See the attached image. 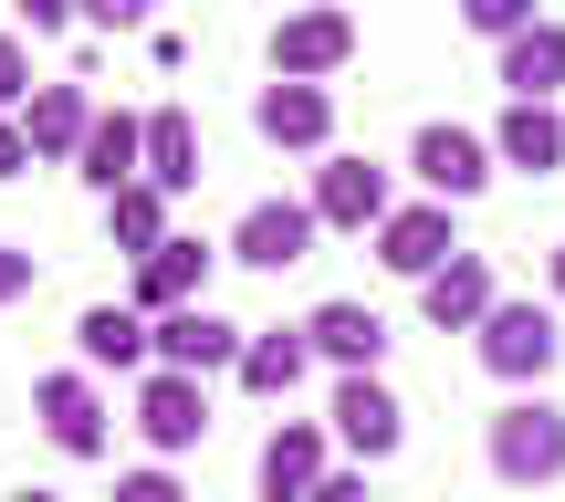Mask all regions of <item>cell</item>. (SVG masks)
Here are the masks:
<instances>
[{
	"label": "cell",
	"instance_id": "obj_1",
	"mask_svg": "<svg viewBox=\"0 0 565 502\" xmlns=\"http://www.w3.org/2000/svg\"><path fill=\"white\" fill-rule=\"evenodd\" d=\"M482 450H492V471H503L513 492L565 482V408H555V398H513V408H492Z\"/></svg>",
	"mask_w": 565,
	"mask_h": 502
},
{
	"label": "cell",
	"instance_id": "obj_2",
	"mask_svg": "<svg viewBox=\"0 0 565 502\" xmlns=\"http://www.w3.org/2000/svg\"><path fill=\"white\" fill-rule=\"evenodd\" d=\"M345 53H356V21L335 0H303V11L273 21V84H324Z\"/></svg>",
	"mask_w": 565,
	"mask_h": 502
},
{
	"label": "cell",
	"instance_id": "obj_3",
	"mask_svg": "<svg viewBox=\"0 0 565 502\" xmlns=\"http://www.w3.org/2000/svg\"><path fill=\"white\" fill-rule=\"evenodd\" d=\"M32 419H42V440H53L63 461H105V440H116V429H105V387L84 377V366H63V377L32 387Z\"/></svg>",
	"mask_w": 565,
	"mask_h": 502
},
{
	"label": "cell",
	"instance_id": "obj_4",
	"mask_svg": "<svg viewBox=\"0 0 565 502\" xmlns=\"http://www.w3.org/2000/svg\"><path fill=\"white\" fill-rule=\"evenodd\" d=\"M471 345H482V366H492V377H513V387H534V377L565 356V335H555V314H545V303H492Z\"/></svg>",
	"mask_w": 565,
	"mask_h": 502
},
{
	"label": "cell",
	"instance_id": "obj_5",
	"mask_svg": "<svg viewBox=\"0 0 565 502\" xmlns=\"http://www.w3.org/2000/svg\"><path fill=\"white\" fill-rule=\"evenodd\" d=\"M242 345H252V324H231V314H210V303H179V314H158V366H179V377H242Z\"/></svg>",
	"mask_w": 565,
	"mask_h": 502
},
{
	"label": "cell",
	"instance_id": "obj_6",
	"mask_svg": "<svg viewBox=\"0 0 565 502\" xmlns=\"http://www.w3.org/2000/svg\"><path fill=\"white\" fill-rule=\"evenodd\" d=\"M137 429L158 461H179V450L210 440V377H179V366H158V377L137 387Z\"/></svg>",
	"mask_w": 565,
	"mask_h": 502
},
{
	"label": "cell",
	"instance_id": "obj_7",
	"mask_svg": "<svg viewBox=\"0 0 565 502\" xmlns=\"http://www.w3.org/2000/svg\"><path fill=\"white\" fill-rule=\"evenodd\" d=\"M315 200H252L242 231H231V261H252V273H294L303 252H315Z\"/></svg>",
	"mask_w": 565,
	"mask_h": 502
},
{
	"label": "cell",
	"instance_id": "obj_8",
	"mask_svg": "<svg viewBox=\"0 0 565 502\" xmlns=\"http://www.w3.org/2000/svg\"><path fill=\"white\" fill-rule=\"evenodd\" d=\"M377 261L398 282H429L440 261H461V242H450V200H419V210H387L377 221Z\"/></svg>",
	"mask_w": 565,
	"mask_h": 502
},
{
	"label": "cell",
	"instance_id": "obj_9",
	"mask_svg": "<svg viewBox=\"0 0 565 502\" xmlns=\"http://www.w3.org/2000/svg\"><path fill=\"white\" fill-rule=\"evenodd\" d=\"M324 429H335V440L356 450V461H387V450L408 440V408L387 398L377 377H335V408H324Z\"/></svg>",
	"mask_w": 565,
	"mask_h": 502
},
{
	"label": "cell",
	"instance_id": "obj_10",
	"mask_svg": "<svg viewBox=\"0 0 565 502\" xmlns=\"http://www.w3.org/2000/svg\"><path fill=\"white\" fill-rule=\"evenodd\" d=\"M210 261H221L210 242H179V231H168V242L137 261V314L158 324V314H179V303H210Z\"/></svg>",
	"mask_w": 565,
	"mask_h": 502
},
{
	"label": "cell",
	"instance_id": "obj_11",
	"mask_svg": "<svg viewBox=\"0 0 565 502\" xmlns=\"http://www.w3.org/2000/svg\"><path fill=\"white\" fill-rule=\"evenodd\" d=\"M408 168H419V189H429V200H482V179H492V147L471 137V126H419Z\"/></svg>",
	"mask_w": 565,
	"mask_h": 502
},
{
	"label": "cell",
	"instance_id": "obj_12",
	"mask_svg": "<svg viewBox=\"0 0 565 502\" xmlns=\"http://www.w3.org/2000/svg\"><path fill=\"white\" fill-rule=\"evenodd\" d=\"M387 210H398L387 200V168H366V158H324L315 168V221L324 231H377Z\"/></svg>",
	"mask_w": 565,
	"mask_h": 502
},
{
	"label": "cell",
	"instance_id": "obj_13",
	"mask_svg": "<svg viewBox=\"0 0 565 502\" xmlns=\"http://www.w3.org/2000/svg\"><path fill=\"white\" fill-rule=\"evenodd\" d=\"M95 116H105V105L84 95L74 74H63V84H32V105H21V137H32V158H84Z\"/></svg>",
	"mask_w": 565,
	"mask_h": 502
},
{
	"label": "cell",
	"instance_id": "obj_14",
	"mask_svg": "<svg viewBox=\"0 0 565 502\" xmlns=\"http://www.w3.org/2000/svg\"><path fill=\"white\" fill-rule=\"evenodd\" d=\"M492 303H503V293H492V261H482V252L440 261V273L419 282V314L440 324V335H482V314H492Z\"/></svg>",
	"mask_w": 565,
	"mask_h": 502
},
{
	"label": "cell",
	"instance_id": "obj_15",
	"mask_svg": "<svg viewBox=\"0 0 565 502\" xmlns=\"http://www.w3.org/2000/svg\"><path fill=\"white\" fill-rule=\"evenodd\" d=\"M252 126H263L273 147H294V158H315V147L335 137V95H324V84H263V95H252Z\"/></svg>",
	"mask_w": 565,
	"mask_h": 502
},
{
	"label": "cell",
	"instance_id": "obj_16",
	"mask_svg": "<svg viewBox=\"0 0 565 502\" xmlns=\"http://www.w3.org/2000/svg\"><path fill=\"white\" fill-rule=\"evenodd\" d=\"M303 335H315V356L335 366V377H377V356H387V324L366 314V303H315Z\"/></svg>",
	"mask_w": 565,
	"mask_h": 502
},
{
	"label": "cell",
	"instance_id": "obj_17",
	"mask_svg": "<svg viewBox=\"0 0 565 502\" xmlns=\"http://www.w3.org/2000/svg\"><path fill=\"white\" fill-rule=\"evenodd\" d=\"M324 440H335L324 419H282L273 440H263V502H315V482H324Z\"/></svg>",
	"mask_w": 565,
	"mask_h": 502
},
{
	"label": "cell",
	"instance_id": "obj_18",
	"mask_svg": "<svg viewBox=\"0 0 565 502\" xmlns=\"http://www.w3.org/2000/svg\"><path fill=\"white\" fill-rule=\"evenodd\" d=\"M84 189H95V200H116V189H137L147 179V116H126V105H116V116H95V137H84Z\"/></svg>",
	"mask_w": 565,
	"mask_h": 502
},
{
	"label": "cell",
	"instance_id": "obj_19",
	"mask_svg": "<svg viewBox=\"0 0 565 502\" xmlns=\"http://www.w3.org/2000/svg\"><path fill=\"white\" fill-rule=\"evenodd\" d=\"M74 345H84V366H147L158 356V324L137 314V303H84V324H74Z\"/></svg>",
	"mask_w": 565,
	"mask_h": 502
},
{
	"label": "cell",
	"instance_id": "obj_20",
	"mask_svg": "<svg viewBox=\"0 0 565 502\" xmlns=\"http://www.w3.org/2000/svg\"><path fill=\"white\" fill-rule=\"evenodd\" d=\"M303 366H315V335H303V324H252V345H242V387L252 398H294Z\"/></svg>",
	"mask_w": 565,
	"mask_h": 502
},
{
	"label": "cell",
	"instance_id": "obj_21",
	"mask_svg": "<svg viewBox=\"0 0 565 502\" xmlns=\"http://www.w3.org/2000/svg\"><path fill=\"white\" fill-rule=\"evenodd\" d=\"M492 158L524 168V179H555V168H565V116H555V105H503V126H492Z\"/></svg>",
	"mask_w": 565,
	"mask_h": 502
},
{
	"label": "cell",
	"instance_id": "obj_22",
	"mask_svg": "<svg viewBox=\"0 0 565 502\" xmlns=\"http://www.w3.org/2000/svg\"><path fill=\"white\" fill-rule=\"evenodd\" d=\"M555 84H565V21L513 32V42H503V95H513V105H555Z\"/></svg>",
	"mask_w": 565,
	"mask_h": 502
},
{
	"label": "cell",
	"instance_id": "obj_23",
	"mask_svg": "<svg viewBox=\"0 0 565 502\" xmlns=\"http://www.w3.org/2000/svg\"><path fill=\"white\" fill-rule=\"evenodd\" d=\"M147 189H168V200H179V189H200V126H189L179 105H158V116H147Z\"/></svg>",
	"mask_w": 565,
	"mask_h": 502
},
{
	"label": "cell",
	"instance_id": "obj_24",
	"mask_svg": "<svg viewBox=\"0 0 565 502\" xmlns=\"http://www.w3.org/2000/svg\"><path fill=\"white\" fill-rule=\"evenodd\" d=\"M105 231H116V252H137V261H147V252L168 242V189H147V179H137V189H116V200H105Z\"/></svg>",
	"mask_w": 565,
	"mask_h": 502
},
{
	"label": "cell",
	"instance_id": "obj_25",
	"mask_svg": "<svg viewBox=\"0 0 565 502\" xmlns=\"http://www.w3.org/2000/svg\"><path fill=\"white\" fill-rule=\"evenodd\" d=\"M461 21L482 42H513V32H534V21H545V0H461Z\"/></svg>",
	"mask_w": 565,
	"mask_h": 502
},
{
	"label": "cell",
	"instance_id": "obj_26",
	"mask_svg": "<svg viewBox=\"0 0 565 502\" xmlns=\"http://www.w3.org/2000/svg\"><path fill=\"white\" fill-rule=\"evenodd\" d=\"M11 105H32V42L0 32V116H11Z\"/></svg>",
	"mask_w": 565,
	"mask_h": 502
},
{
	"label": "cell",
	"instance_id": "obj_27",
	"mask_svg": "<svg viewBox=\"0 0 565 502\" xmlns=\"http://www.w3.org/2000/svg\"><path fill=\"white\" fill-rule=\"evenodd\" d=\"M116 502H189V492H179V471H126Z\"/></svg>",
	"mask_w": 565,
	"mask_h": 502
},
{
	"label": "cell",
	"instance_id": "obj_28",
	"mask_svg": "<svg viewBox=\"0 0 565 502\" xmlns=\"http://www.w3.org/2000/svg\"><path fill=\"white\" fill-rule=\"evenodd\" d=\"M32 273H42L32 252H21V242H0V303H21V293H32Z\"/></svg>",
	"mask_w": 565,
	"mask_h": 502
},
{
	"label": "cell",
	"instance_id": "obj_29",
	"mask_svg": "<svg viewBox=\"0 0 565 502\" xmlns=\"http://www.w3.org/2000/svg\"><path fill=\"white\" fill-rule=\"evenodd\" d=\"M84 21H95V32H137L147 0H84Z\"/></svg>",
	"mask_w": 565,
	"mask_h": 502
},
{
	"label": "cell",
	"instance_id": "obj_30",
	"mask_svg": "<svg viewBox=\"0 0 565 502\" xmlns=\"http://www.w3.org/2000/svg\"><path fill=\"white\" fill-rule=\"evenodd\" d=\"M74 11H84V0H21V32H63Z\"/></svg>",
	"mask_w": 565,
	"mask_h": 502
},
{
	"label": "cell",
	"instance_id": "obj_31",
	"mask_svg": "<svg viewBox=\"0 0 565 502\" xmlns=\"http://www.w3.org/2000/svg\"><path fill=\"white\" fill-rule=\"evenodd\" d=\"M32 168V137H21V116H0V179H21Z\"/></svg>",
	"mask_w": 565,
	"mask_h": 502
},
{
	"label": "cell",
	"instance_id": "obj_32",
	"mask_svg": "<svg viewBox=\"0 0 565 502\" xmlns=\"http://www.w3.org/2000/svg\"><path fill=\"white\" fill-rule=\"evenodd\" d=\"M315 502H366V482H356V471H324V482H315Z\"/></svg>",
	"mask_w": 565,
	"mask_h": 502
},
{
	"label": "cell",
	"instance_id": "obj_33",
	"mask_svg": "<svg viewBox=\"0 0 565 502\" xmlns=\"http://www.w3.org/2000/svg\"><path fill=\"white\" fill-rule=\"evenodd\" d=\"M555 303H565V242H555Z\"/></svg>",
	"mask_w": 565,
	"mask_h": 502
},
{
	"label": "cell",
	"instance_id": "obj_34",
	"mask_svg": "<svg viewBox=\"0 0 565 502\" xmlns=\"http://www.w3.org/2000/svg\"><path fill=\"white\" fill-rule=\"evenodd\" d=\"M11 502H53V492H11Z\"/></svg>",
	"mask_w": 565,
	"mask_h": 502
}]
</instances>
